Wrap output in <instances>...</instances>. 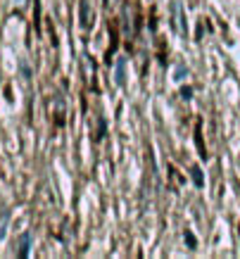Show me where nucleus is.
Returning a JSON list of instances; mask_svg holds the SVG:
<instances>
[{
    "instance_id": "obj_1",
    "label": "nucleus",
    "mask_w": 240,
    "mask_h": 259,
    "mask_svg": "<svg viewBox=\"0 0 240 259\" xmlns=\"http://www.w3.org/2000/svg\"><path fill=\"white\" fill-rule=\"evenodd\" d=\"M171 12H174V29H176L178 36H186V17H183V8H181V0H174L171 3Z\"/></svg>"
},
{
    "instance_id": "obj_9",
    "label": "nucleus",
    "mask_w": 240,
    "mask_h": 259,
    "mask_svg": "<svg viewBox=\"0 0 240 259\" xmlns=\"http://www.w3.org/2000/svg\"><path fill=\"white\" fill-rule=\"evenodd\" d=\"M190 93H193V88H183V91H181V98H183V100H190Z\"/></svg>"
},
{
    "instance_id": "obj_8",
    "label": "nucleus",
    "mask_w": 240,
    "mask_h": 259,
    "mask_svg": "<svg viewBox=\"0 0 240 259\" xmlns=\"http://www.w3.org/2000/svg\"><path fill=\"white\" fill-rule=\"evenodd\" d=\"M186 243H188V247H190V250H195V247H197V240H195V236L193 233H190V231H186Z\"/></svg>"
},
{
    "instance_id": "obj_10",
    "label": "nucleus",
    "mask_w": 240,
    "mask_h": 259,
    "mask_svg": "<svg viewBox=\"0 0 240 259\" xmlns=\"http://www.w3.org/2000/svg\"><path fill=\"white\" fill-rule=\"evenodd\" d=\"M174 79H178V81L183 79V67H176V76H174Z\"/></svg>"
},
{
    "instance_id": "obj_5",
    "label": "nucleus",
    "mask_w": 240,
    "mask_h": 259,
    "mask_svg": "<svg viewBox=\"0 0 240 259\" xmlns=\"http://www.w3.org/2000/svg\"><path fill=\"white\" fill-rule=\"evenodd\" d=\"M124 67H126V60L124 57H119V60H116V86H124L126 83V74H124Z\"/></svg>"
},
{
    "instance_id": "obj_3",
    "label": "nucleus",
    "mask_w": 240,
    "mask_h": 259,
    "mask_svg": "<svg viewBox=\"0 0 240 259\" xmlns=\"http://www.w3.org/2000/svg\"><path fill=\"white\" fill-rule=\"evenodd\" d=\"M93 24V15H91V10H88V0H81V26L88 29Z\"/></svg>"
},
{
    "instance_id": "obj_2",
    "label": "nucleus",
    "mask_w": 240,
    "mask_h": 259,
    "mask_svg": "<svg viewBox=\"0 0 240 259\" xmlns=\"http://www.w3.org/2000/svg\"><path fill=\"white\" fill-rule=\"evenodd\" d=\"M29 247H31V236H29V233H22V238H19V250H17V257L26 259V257H29Z\"/></svg>"
},
{
    "instance_id": "obj_4",
    "label": "nucleus",
    "mask_w": 240,
    "mask_h": 259,
    "mask_svg": "<svg viewBox=\"0 0 240 259\" xmlns=\"http://www.w3.org/2000/svg\"><path fill=\"white\" fill-rule=\"evenodd\" d=\"M55 102H57V114H55V124L62 126V124H64V98H62V95H55Z\"/></svg>"
},
{
    "instance_id": "obj_7",
    "label": "nucleus",
    "mask_w": 240,
    "mask_h": 259,
    "mask_svg": "<svg viewBox=\"0 0 240 259\" xmlns=\"http://www.w3.org/2000/svg\"><path fill=\"white\" fill-rule=\"evenodd\" d=\"M195 143H197V150H200V157H207V150L202 145V136H200V126H197V131H195Z\"/></svg>"
},
{
    "instance_id": "obj_6",
    "label": "nucleus",
    "mask_w": 240,
    "mask_h": 259,
    "mask_svg": "<svg viewBox=\"0 0 240 259\" xmlns=\"http://www.w3.org/2000/svg\"><path fill=\"white\" fill-rule=\"evenodd\" d=\"M190 176H193V183L197 186V188H202V186H205V176H202L200 166H193V169H190Z\"/></svg>"
}]
</instances>
